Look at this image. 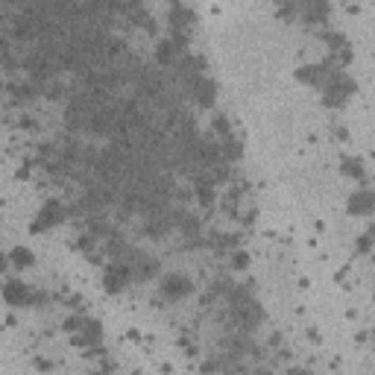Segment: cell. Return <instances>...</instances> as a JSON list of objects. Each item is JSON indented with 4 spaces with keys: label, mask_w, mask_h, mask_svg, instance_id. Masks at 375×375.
I'll use <instances>...</instances> for the list:
<instances>
[{
    "label": "cell",
    "mask_w": 375,
    "mask_h": 375,
    "mask_svg": "<svg viewBox=\"0 0 375 375\" xmlns=\"http://www.w3.org/2000/svg\"><path fill=\"white\" fill-rule=\"evenodd\" d=\"M226 296H229L232 320L238 323L244 331H249V328H255V326L261 323V308H258V302H255L252 296H249L246 287H229Z\"/></svg>",
    "instance_id": "cell-1"
},
{
    "label": "cell",
    "mask_w": 375,
    "mask_h": 375,
    "mask_svg": "<svg viewBox=\"0 0 375 375\" xmlns=\"http://www.w3.org/2000/svg\"><path fill=\"white\" fill-rule=\"evenodd\" d=\"M352 94H355V83L349 80L346 73L334 71V73L326 76V83H323V103H326V106L338 109V106H343V103L349 100Z\"/></svg>",
    "instance_id": "cell-2"
},
{
    "label": "cell",
    "mask_w": 375,
    "mask_h": 375,
    "mask_svg": "<svg viewBox=\"0 0 375 375\" xmlns=\"http://www.w3.org/2000/svg\"><path fill=\"white\" fill-rule=\"evenodd\" d=\"M167 24H170V32H173V42L179 44V47H185V44H188V38H191V32H194L196 15H194L188 6L176 4V6L170 9V15H167Z\"/></svg>",
    "instance_id": "cell-3"
},
{
    "label": "cell",
    "mask_w": 375,
    "mask_h": 375,
    "mask_svg": "<svg viewBox=\"0 0 375 375\" xmlns=\"http://www.w3.org/2000/svg\"><path fill=\"white\" fill-rule=\"evenodd\" d=\"M185 91L191 94V100L203 109H211L214 100H217V85L208 80L206 73H194V76H185Z\"/></svg>",
    "instance_id": "cell-4"
},
{
    "label": "cell",
    "mask_w": 375,
    "mask_h": 375,
    "mask_svg": "<svg viewBox=\"0 0 375 375\" xmlns=\"http://www.w3.org/2000/svg\"><path fill=\"white\" fill-rule=\"evenodd\" d=\"M132 279H135V273H132L129 261H114V264L106 270V275H103V282H106V290H109V293L126 290Z\"/></svg>",
    "instance_id": "cell-5"
},
{
    "label": "cell",
    "mask_w": 375,
    "mask_h": 375,
    "mask_svg": "<svg viewBox=\"0 0 375 375\" xmlns=\"http://www.w3.org/2000/svg\"><path fill=\"white\" fill-rule=\"evenodd\" d=\"M65 220V206L59 203V200H47L42 208H38L35 214V220H32V229L35 232H44V229H53Z\"/></svg>",
    "instance_id": "cell-6"
},
{
    "label": "cell",
    "mask_w": 375,
    "mask_h": 375,
    "mask_svg": "<svg viewBox=\"0 0 375 375\" xmlns=\"http://www.w3.org/2000/svg\"><path fill=\"white\" fill-rule=\"evenodd\" d=\"M4 299L9 302V305H15V308H24V305H38L42 302V296H38L32 287H27L24 282H6V287H4Z\"/></svg>",
    "instance_id": "cell-7"
},
{
    "label": "cell",
    "mask_w": 375,
    "mask_h": 375,
    "mask_svg": "<svg viewBox=\"0 0 375 375\" xmlns=\"http://www.w3.org/2000/svg\"><path fill=\"white\" fill-rule=\"evenodd\" d=\"M191 290H194V285H191V279H188V275L170 273V275H165V279H162V293H165V299H170V302L188 299V296H191Z\"/></svg>",
    "instance_id": "cell-8"
},
{
    "label": "cell",
    "mask_w": 375,
    "mask_h": 375,
    "mask_svg": "<svg viewBox=\"0 0 375 375\" xmlns=\"http://www.w3.org/2000/svg\"><path fill=\"white\" fill-rule=\"evenodd\" d=\"M129 267L135 273V279H141V282L153 279V275L159 273V264H155V258H150L147 252H132L129 255Z\"/></svg>",
    "instance_id": "cell-9"
},
{
    "label": "cell",
    "mask_w": 375,
    "mask_h": 375,
    "mask_svg": "<svg viewBox=\"0 0 375 375\" xmlns=\"http://www.w3.org/2000/svg\"><path fill=\"white\" fill-rule=\"evenodd\" d=\"M121 15L124 18H129L132 24H138V27H144V30H155V24H153V18H150V12L141 6V0H126V4L121 6Z\"/></svg>",
    "instance_id": "cell-10"
},
{
    "label": "cell",
    "mask_w": 375,
    "mask_h": 375,
    "mask_svg": "<svg viewBox=\"0 0 375 375\" xmlns=\"http://www.w3.org/2000/svg\"><path fill=\"white\" fill-rule=\"evenodd\" d=\"M352 214H375V191H358L349 196Z\"/></svg>",
    "instance_id": "cell-11"
},
{
    "label": "cell",
    "mask_w": 375,
    "mask_h": 375,
    "mask_svg": "<svg viewBox=\"0 0 375 375\" xmlns=\"http://www.w3.org/2000/svg\"><path fill=\"white\" fill-rule=\"evenodd\" d=\"M214 179H211V176H196V200H200V206L203 208H211L214 206Z\"/></svg>",
    "instance_id": "cell-12"
},
{
    "label": "cell",
    "mask_w": 375,
    "mask_h": 375,
    "mask_svg": "<svg viewBox=\"0 0 375 375\" xmlns=\"http://www.w3.org/2000/svg\"><path fill=\"white\" fill-rule=\"evenodd\" d=\"M155 59H159V65H165V68L179 65V44H176V42H162L159 50H155Z\"/></svg>",
    "instance_id": "cell-13"
},
{
    "label": "cell",
    "mask_w": 375,
    "mask_h": 375,
    "mask_svg": "<svg viewBox=\"0 0 375 375\" xmlns=\"http://www.w3.org/2000/svg\"><path fill=\"white\" fill-rule=\"evenodd\" d=\"M296 76H299L302 83H308V85H323L328 71L323 65H305V68H299V73H296Z\"/></svg>",
    "instance_id": "cell-14"
},
{
    "label": "cell",
    "mask_w": 375,
    "mask_h": 375,
    "mask_svg": "<svg viewBox=\"0 0 375 375\" xmlns=\"http://www.w3.org/2000/svg\"><path fill=\"white\" fill-rule=\"evenodd\" d=\"M12 264L15 267H32V252L30 249H24V246H18V249H12Z\"/></svg>",
    "instance_id": "cell-15"
},
{
    "label": "cell",
    "mask_w": 375,
    "mask_h": 375,
    "mask_svg": "<svg viewBox=\"0 0 375 375\" xmlns=\"http://www.w3.org/2000/svg\"><path fill=\"white\" fill-rule=\"evenodd\" d=\"M226 159H241V141L234 135H226V144H223Z\"/></svg>",
    "instance_id": "cell-16"
},
{
    "label": "cell",
    "mask_w": 375,
    "mask_h": 375,
    "mask_svg": "<svg viewBox=\"0 0 375 375\" xmlns=\"http://www.w3.org/2000/svg\"><path fill=\"white\" fill-rule=\"evenodd\" d=\"M343 173H346V176H355V179H361V176H364V167H361L358 159H346V162H343Z\"/></svg>",
    "instance_id": "cell-17"
},
{
    "label": "cell",
    "mask_w": 375,
    "mask_h": 375,
    "mask_svg": "<svg viewBox=\"0 0 375 375\" xmlns=\"http://www.w3.org/2000/svg\"><path fill=\"white\" fill-rule=\"evenodd\" d=\"M372 244H375V241H372V234L367 232V238H361V241H358V249H361V252H369V249H372Z\"/></svg>",
    "instance_id": "cell-18"
},
{
    "label": "cell",
    "mask_w": 375,
    "mask_h": 375,
    "mask_svg": "<svg viewBox=\"0 0 375 375\" xmlns=\"http://www.w3.org/2000/svg\"><path fill=\"white\" fill-rule=\"evenodd\" d=\"M232 264H234V267H246V264H249V261H246V252H238V255H234Z\"/></svg>",
    "instance_id": "cell-19"
}]
</instances>
